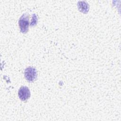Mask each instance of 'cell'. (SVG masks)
Instances as JSON below:
<instances>
[{"instance_id": "6da1fadb", "label": "cell", "mask_w": 121, "mask_h": 121, "mask_svg": "<svg viewBox=\"0 0 121 121\" xmlns=\"http://www.w3.org/2000/svg\"><path fill=\"white\" fill-rule=\"evenodd\" d=\"M18 25L20 31L23 33H26L28 30L29 25L28 15L27 14H24L19 18Z\"/></svg>"}, {"instance_id": "7a4b0ae2", "label": "cell", "mask_w": 121, "mask_h": 121, "mask_svg": "<svg viewBox=\"0 0 121 121\" xmlns=\"http://www.w3.org/2000/svg\"><path fill=\"white\" fill-rule=\"evenodd\" d=\"M25 77L26 79L29 81L33 82L36 79L37 71L35 68L29 67L25 70Z\"/></svg>"}, {"instance_id": "3957f363", "label": "cell", "mask_w": 121, "mask_h": 121, "mask_svg": "<svg viewBox=\"0 0 121 121\" xmlns=\"http://www.w3.org/2000/svg\"><path fill=\"white\" fill-rule=\"evenodd\" d=\"M18 95L22 101H26L30 96V92L27 86H21L18 92Z\"/></svg>"}, {"instance_id": "277c9868", "label": "cell", "mask_w": 121, "mask_h": 121, "mask_svg": "<svg viewBox=\"0 0 121 121\" xmlns=\"http://www.w3.org/2000/svg\"><path fill=\"white\" fill-rule=\"evenodd\" d=\"M79 10L84 13H86L89 10V5L86 1H79L78 3Z\"/></svg>"}, {"instance_id": "5b68a950", "label": "cell", "mask_w": 121, "mask_h": 121, "mask_svg": "<svg viewBox=\"0 0 121 121\" xmlns=\"http://www.w3.org/2000/svg\"><path fill=\"white\" fill-rule=\"evenodd\" d=\"M37 17L36 15L35 14H33L30 26H35L37 24Z\"/></svg>"}]
</instances>
